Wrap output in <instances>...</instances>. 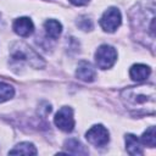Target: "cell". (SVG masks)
<instances>
[{"label": "cell", "mask_w": 156, "mask_h": 156, "mask_svg": "<svg viewBox=\"0 0 156 156\" xmlns=\"http://www.w3.org/2000/svg\"><path fill=\"white\" fill-rule=\"evenodd\" d=\"M124 105L134 113L154 115L155 110V87L154 84H143L130 87L121 94Z\"/></svg>", "instance_id": "obj_1"}, {"label": "cell", "mask_w": 156, "mask_h": 156, "mask_svg": "<svg viewBox=\"0 0 156 156\" xmlns=\"http://www.w3.org/2000/svg\"><path fill=\"white\" fill-rule=\"evenodd\" d=\"M11 56H12V58L18 60V61H27L30 66H33L35 68H41L45 65L43 58L33 49H30L28 45H26L23 43H16L12 46Z\"/></svg>", "instance_id": "obj_2"}, {"label": "cell", "mask_w": 156, "mask_h": 156, "mask_svg": "<svg viewBox=\"0 0 156 156\" xmlns=\"http://www.w3.org/2000/svg\"><path fill=\"white\" fill-rule=\"evenodd\" d=\"M117 60V51L115 48L107 44H102L98 48L95 52V62L99 68L101 69H107L111 68Z\"/></svg>", "instance_id": "obj_3"}, {"label": "cell", "mask_w": 156, "mask_h": 156, "mask_svg": "<svg viewBox=\"0 0 156 156\" xmlns=\"http://www.w3.org/2000/svg\"><path fill=\"white\" fill-rule=\"evenodd\" d=\"M121 22H122V16H121L119 10L116 9V7L107 9L102 13V16L100 18V26H101V28L105 32H108V33L115 32L121 26Z\"/></svg>", "instance_id": "obj_4"}, {"label": "cell", "mask_w": 156, "mask_h": 156, "mask_svg": "<svg viewBox=\"0 0 156 156\" xmlns=\"http://www.w3.org/2000/svg\"><path fill=\"white\" fill-rule=\"evenodd\" d=\"M87 140L94 146H105L110 140L108 130L102 124H95L85 133Z\"/></svg>", "instance_id": "obj_5"}, {"label": "cell", "mask_w": 156, "mask_h": 156, "mask_svg": "<svg viewBox=\"0 0 156 156\" xmlns=\"http://www.w3.org/2000/svg\"><path fill=\"white\" fill-rule=\"evenodd\" d=\"M54 122L56 127L63 132H72L74 128V118H73V111L68 106L61 107L57 113L55 115Z\"/></svg>", "instance_id": "obj_6"}, {"label": "cell", "mask_w": 156, "mask_h": 156, "mask_svg": "<svg viewBox=\"0 0 156 156\" xmlns=\"http://www.w3.org/2000/svg\"><path fill=\"white\" fill-rule=\"evenodd\" d=\"M12 28H13L15 33L18 34L20 37H29L34 30V24L30 18L20 17L13 22Z\"/></svg>", "instance_id": "obj_7"}, {"label": "cell", "mask_w": 156, "mask_h": 156, "mask_svg": "<svg viewBox=\"0 0 156 156\" xmlns=\"http://www.w3.org/2000/svg\"><path fill=\"white\" fill-rule=\"evenodd\" d=\"M76 76L78 79L83 82H93L96 77V72L90 62L88 61H80L76 69Z\"/></svg>", "instance_id": "obj_8"}, {"label": "cell", "mask_w": 156, "mask_h": 156, "mask_svg": "<svg viewBox=\"0 0 156 156\" xmlns=\"http://www.w3.org/2000/svg\"><path fill=\"white\" fill-rule=\"evenodd\" d=\"M151 73V69L149 66L146 65H143V63H136V65H133L129 69V76L135 82H143L145 80Z\"/></svg>", "instance_id": "obj_9"}, {"label": "cell", "mask_w": 156, "mask_h": 156, "mask_svg": "<svg viewBox=\"0 0 156 156\" xmlns=\"http://www.w3.org/2000/svg\"><path fill=\"white\" fill-rule=\"evenodd\" d=\"M126 149H127L128 154H130L133 156H138V155L144 154L139 139L133 134H127L126 135Z\"/></svg>", "instance_id": "obj_10"}, {"label": "cell", "mask_w": 156, "mask_h": 156, "mask_svg": "<svg viewBox=\"0 0 156 156\" xmlns=\"http://www.w3.org/2000/svg\"><path fill=\"white\" fill-rule=\"evenodd\" d=\"M44 28H45L48 37H50L51 39H57L62 32V26L56 20H48L44 23Z\"/></svg>", "instance_id": "obj_11"}, {"label": "cell", "mask_w": 156, "mask_h": 156, "mask_svg": "<svg viewBox=\"0 0 156 156\" xmlns=\"http://www.w3.org/2000/svg\"><path fill=\"white\" fill-rule=\"evenodd\" d=\"M65 147L67 149V152H69V154H74V155H87L88 154V150L83 146V144L74 138L66 140Z\"/></svg>", "instance_id": "obj_12"}, {"label": "cell", "mask_w": 156, "mask_h": 156, "mask_svg": "<svg viewBox=\"0 0 156 156\" xmlns=\"http://www.w3.org/2000/svg\"><path fill=\"white\" fill-rule=\"evenodd\" d=\"M37 149L32 143L28 141H23L20 143L18 145H16L12 150L9 151V154H21V155H37Z\"/></svg>", "instance_id": "obj_13"}, {"label": "cell", "mask_w": 156, "mask_h": 156, "mask_svg": "<svg viewBox=\"0 0 156 156\" xmlns=\"http://www.w3.org/2000/svg\"><path fill=\"white\" fill-rule=\"evenodd\" d=\"M140 140H141V143H143L144 145H147V146H150V147H154V146L156 145L155 127H154V126L149 127V128L143 133V135H141Z\"/></svg>", "instance_id": "obj_14"}, {"label": "cell", "mask_w": 156, "mask_h": 156, "mask_svg": "<svg viewBox=\"0 0 156 156\" xmlns=\"http://www.w3.org/2000/svg\"><path fill=\"white\" fill-rule=\"evenodd\" d=\"M13 94H15V90L12 85L0 82V102H5L10 100L13 96Z\"/></svg>", "instance_id": "obj_15"}, {"label": "cell", "mask_w": 156, "mask_h": 156, "mask_svg": "<svg viewBox=\"0 0 156 156\" xmlns=\"http://www.w3.org/2000/svg\"><path fill=\"white\" fill-rule=\"evenodd\" d=\"M77 24H78V27H79L80 29H83V30H90V29L93 28V22H91V20L88 18V17H84V16L79 18V21L77 22Z\"/></svg>", "instance_id": "obj_16"}, {"label": "cell", "mask_w": 156, "mask_h": 156, "mask_svg": "<svg viewBox=\"0 0 156 156\" xmlns=\"http://www.w3.org/2000/svg\"><path fill=\"white\" fill-rule=\"evenodd\" d=\"M69 2L76 6H83V5H87L89 2V0H69Z\"/></svg>", "instance_id": "obj_17"}]
</instances>
